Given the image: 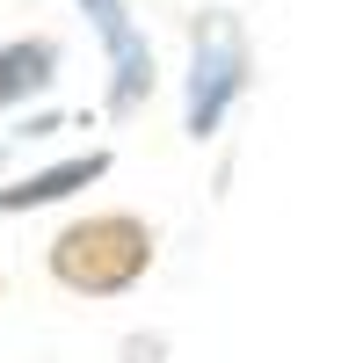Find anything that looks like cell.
<instances>
[{"instance_id": "1", "label": "cell", "mask_w": 363, "mask_h": 363, "mask_svg": "<svg viewBox=\"0 0 363 363\" xmlns=\"http://www.w3.org/2000/svg\"><path fill=\"white\" fill-rule=\"evenodd\" d=\"M153 247H160V233L138 211H80L51 233L44 269L73 298H124L153 277Z\"/></svg>"}, {"instance_id": "2", "label": "cell", "mask_w": 363, "mask_h": 363, "mask_svg": "<svg viewBox=\"0 0 363 363\" xmlns=\"http://www.w3.org/2000/svg\"><path fill=\"white\" fill-rule=\"evenodd\" d=\"M255 87V51L233 8H203L189 22V73H182V131L196 145L233 116V102Z\"/></svg>"}, {"instance_id": "3", "label": "cell", "mask_w": 363, "mask_h": 363, "mask_svg": "<svg viewBox=\"0 0 363 363\" xmlns=\"http://www.w3.org/2000/svg\"><path fill=\"white\" fill-rule=\"evenodd\" d=\"M80 15H87V29H95V44L109 58V116H138L160 87V58H153L145 22L131 15V0H80Z\"/></svg>"}, {"instance_id": "4", "label": "cell", "mask_w": 363, "mask_h": 363, "mask_svg": "<svg viewBox=\"0 0 363 363\" xmlns=\"http://www.w3.org/2000/svg\"><path fill=\"white\" fill-rule=\"evenodd\" d=\"M116 167L109 145H95V153H66V160H51L37 174H15V182H0V218H15V211H44V203H66L73 189H87V182H102Z\"/></svg>"}, {"instance_id": "5", "label": "cell", "mask_w": 363, "mask_h": 363, "mask_svg": "<svg viewBox=\"0 0 363 363\" xmlns=\"http://www.w3.org/2000/svg\"><path fill=\"white\" fill-rule=\"evenodd\" d=\"M58 66H66V44L58 37H8L0 44V116L37 102V95H51Z\"/></svg>"}, {"instance_id": "6", "label": "cell", "mask_w": 363, "mask_h": 363, "mask_svg": "<svg viewBox=\"0 0 363 363\" xmlns=\"http://www.w3.org/2000/svg\"><path fill=\"white\" fill-rule=\"evenodd\" d=\"M0 291H8V284H0Z\"/></svg>"}]
</instances>
